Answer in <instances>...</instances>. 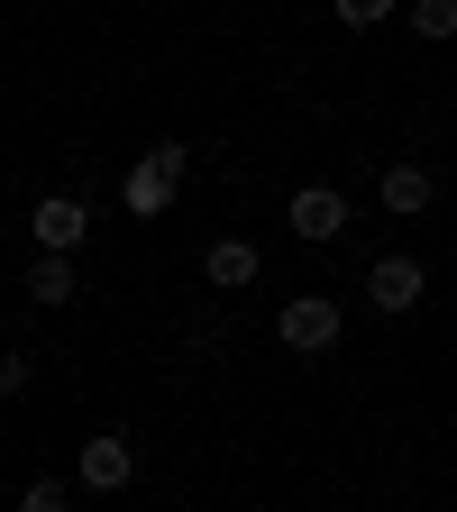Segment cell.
Here are the masks:
<instances>
[{
	"label": "cell",
	"mask_w": 457,
	"mask_h": 512,
	"mask_svg": "<svg viewBox=\"0 0 457 512\" xmlns=\"http://www.w3.org/2000/svg\"><path fill=\"white\" fill-rule=\"evenodd\" d=\"M28 229H37V247H46V256H74V247L92 238V211L74 202V192H46V202L28 211Z\"/></svg>",
	"instance_id": "obj_6"
},
{
	"label": "cell",
	"mask_w": 457,
	"mask_h": 512,
	"mask_svg": "<svg viewBox=\"0 0 457 512\" xmlns=\"http://www.w3.org/2000/svg\"><path fill=\"white\" fill-rule=\"evenodd\" d=\"M421 293H430L421 256H375V266H366V302L375 311H421Z\"/></svg>",
	"instance_id": "obj_5"
},
{
	"label": "cell",
	"mask_w": 457,
	"mask_h": 512,
	"mask_svg": "<svg viewBox=\"0 0 457 512\" xmlns=\"http://www.w3.org/2000/svg\"><path fill=\"white\" fill-rule=\"evenodd\" d=\"M430 165H384V211H394V220H421L430 211Z\"/></svg>",
	"instance_id": "obj_8"
},
{
	"label": "cell",
	"mask_w": 457,
	"mask_h": 512,
	"mask_svg": "<svg viewBox=\"0 0 457 512\" xmlns=\"http://www.w3.org/2000/svg\"><path fill=\"white\" fill-rule=\"evenodd\" d=\"M174 192H183V147H147L138 165H128L119 202H128V220H165V211H174Z\"/></svg>",
	"instance_id": "obj_1"
},
{
	"label": "cell",
	"mask_w": 457,
	"mask_h": 512,
	"mask_svg": "<svg viewBox=\"0 0 457 512\" xmlns=\"http://www.w3.org/2000/svg\"><path fill=\"white\" fill-rule=\"evenodd\" d=\"M284 220H293V238L330 247V238H348V192L339 183H302L293 202H284Z\"/></svg>",
	"instance_id": "obj_3"
},
{
	"label": "cell",
	"mask_w": 457,
	"mask_h": 512,
	"mask_svg": "<svg viewBox=\"0 0 457 512\" xmlns=\"http://www.w3.org/2000/svg\"><path fill=\"white\" fill-rule=\"evenodd\" d=\"M256 266H266V256H256V238H211V247H202V275H211L220 293L256 284Z\"/></svg>",
	"instance_id": "obj_7"
},
{
	"label": "cell",
	"mask_w": 457,
	"mask_h": 512,
	"mask_svg": "<svg viewBox=\"0 0 457 512\" xmlns=\"http://www.w3.org/2000/svg\"><path fill=\"white\" fill-rule=\"evenodd\" d=\"M19 512H64V485H46V476H37V485L19 494Z\"/></svg>",
	"instance_id": "obj_13"
},
{
	"label": "cell",
	"mask_w": 457,
	"mask_h": 512,
	"mask_svg": "<svg viewBox=\"0 0 457 512\" xmlns=\"http://www.w3.org/2000/svg\"><path fill=\"white\" fill-rule=\"evenodd\" d=\"M28 302H46V311L74 302V256H37L28 266Z\"/></svg>",
	"instance_id": "obj_9"
},
{
	"label": "cell",
	"mask_w": 457,
	"mask_h": 512,
	"mask_svg": "<svg viewBox=\"0 0 457 512\" xmlns=\"http://www.w3.org/2000/svg\"><path fill=\"white\" fill-rule=\"evenodd\" d=\"M74 476H83V494H128V485H138V448H128L119 430H101V439H83Z\"/></svg>",
	"instance_id": "obj_4"
},
{
	"label": "cell",
	"mask_w": 457,
	"mask_h": 512,
	"mask_svg": "<svg viewBox=\"0 0 457 512\" xmlns=\"http://www.w3.org/2000/svg\"><path fill=\"white\" fill-rule=\"evenodd\" d=\"M339 330H348V320H339V302H330V293H293V302L275 311V339H284L293 357H330V348H339Z\"/></svg>",
	"instance_id": "obj_2"
},
{
	"label": "cell",
	"mask_w": 457,
	"mask_h": 512,
	"mask_svg": "<svg viewBox=\"0 0 457 512\" xmlns=\"http://www.w3.org/2000/svg\"><path fill=\"white\" fill-rule=\"evenodd\" d=\"M28 375H37V357H28V348H10V357H0V394H28Z\"/></svg>",
	"instance_id": "obj_12"
},
{
	"label": "cell",
	"mask_w": 457,
	"mask_h": 512,
	"mask_svg": "<svg viewBox=\"0 0 457 512\" xmlns=\"http://www.w3.org/2000/svg\"><path fill=\"white\" fill-rule=\"evenodd\" d=\"M412 37L448 46V37H457V0H412Z\"/></svg>",
	"instance_id": "obj_10"
},
{
	"label": "cell",
	"mask_w": 457,
	"mask_h": 512,
	"mask_svg": "<svg viewBox=\"0 0 457 512\" xmlns=\"http://www.w3.org/2000/svg\"><path fill=\"white\" fill-rule=\"evenodd\" d=\"M330 10H339V28H384L403 0H330Z\"/></svg>",
	"instance_id": "obj_11"
}]
</instances>
